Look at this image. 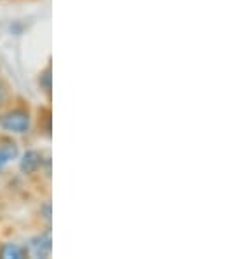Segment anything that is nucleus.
<instances>
[{
	"label": "nucleus",
	"mask_w": 225,
	"mask_h": 259,
	"mask_svg": "<svg viewBox=\"0 0 225 259\" xmlns=\"http://www.w3.org/2000/svg\"><path fill=\"white\" fill-rule=\"evenodd\" d=\"M30 126H32V116L25 107H14L0 114V128L9 133L23 135L30 132Z\"/></svg>",
	"instance_id": "obj_1"
},
{
	"label": "nucleus",
	"mask_w": 225,
	"mask_h": 259,
	"mask_svg": "<svg viewBox=\"0 0 225 259\" xmlns=\"http://www.w3.org/2000/svg\"><path fill=\"white\" fill-rule=\"evenodd\" d=\"M28 256L32 257H49L52 252V240H51V231H45L37 237L30 238V242L25 245Z\"/></svg>",
	"instance_id": "obj_2"
},
{
	"label": "nucleus",
	"mask_w": 225,
	"mask_h": 259,
	"mask_svg": "<svg viewBox=\"0 0 225 259\" xmlns=\"http://www.w3.org/2000/svg\"><path fill=\"white\" fill-rule=\"evenodd\" d=\"M42 166H44V156L35 149L26 151L20 159V170L25 175H35L39 170H42Z\"/></svg>",
	"instance_id": "obj_3"
},
{
	"label": "nucleus",
	"mask_w": 225,
	"mask_h": 259,
	"mask_svg": "<svg viewBox=\"0 0 225 259\" xmlns=\"http://www.w3.org/2000/svg\"><path fill=\"white\" fill-rule=\"evenodd\" d=\"M18 156H20V147H18V144L14 142V140H4V142L0 144V170L6 168V166L9 165L11 161H14Z\"/></svg>",
	"instance_id": "obj_4"
},
{
	"label": "nucleus",
	"mask_w": 225,
	"mask_h": 259,
	"mask_svg": "<svg viewBox=\"0 0 225 259\" xmlns=\"http://www.w3.org/2000/svg\"><path fill=\"white\" fill-rule=\"evenodd\" d=\"M0 257L2 259H23L28 257V252L26 249L20 243L14 242H6L0 245Z\"/></svg>",
	"instance_id": "obj_5"
},
{
	"label": "nucleus",
	"mask_w": 225,
	"mask_h": 259,
	"mask_svg": "<svg viewBox=\"0 0 225 259\" xmlns=\"http://www.w3.org/2000/svg\"><path fill=\"white\" fill-rule=\"evenodd\" d=\"M39 86L40 90L44 91L45 97L51 100V90H52V75H51V65L44 68V70L39 74Z\"/></svg>",
	"instance_id": "obj_6"
},
{
	"label": "nucleus",
	"mask_w": 225,
	"mask_h": 259,
	"mask_svg": "<svg viewBox=\"0 0 225 259\" xmlns=\"http://www.w3.org/2000/svg\"><path fill=\"white\" fill-rule=\"evenodd\" d=\"M9 102V88L4 81H0V109H4Z\"/></svg>",
	"instance_id": "obj_7"
}]
</instances>
